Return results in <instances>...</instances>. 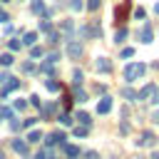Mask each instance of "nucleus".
<instances>
[{
  "label": "nucleus",
  "mask_w": 159,
  "mask_h": 159,
  "mask_svg": "<svg viewBox=\"0 0 159 159\" xmlns=\"http://www.w3.org/2000/svg\"><path fill=\"white\" fill-rule=\"evenodd\" d=\"M20 40H7V47H10V52H15V50H20Z\"/></svg>",
  "instance_id": "31"
},
{
  "label": "nucleus",
  "mask_w": 159,
  "mask_h": 159,
  "mask_svg": "<svg viewBox=\"0 0 159 159\" xmlns=\"http://www.w3.org/2000/svg\"><path fill=\"white\" fill-rule=\"evenodd\" d=\"M139 40H142L144 45H149V42L154 40V32H152V27H147V25H144V27L139 30Z\"/></svg>",
  "instance_id": "10"
},
{
  "label": "nucleus",
  "mask_w": 159,
  "mask_h": 159,
  "mask_svg": "<svg viewBox=\"0 0 159 159\" xmlns=\"http://www.w3.org/2000/svg\"><path fill=\"white\" fill-rule=\"evenodd\" d=\"M84 159H99L97 152H84Z\"/></svg>",
  "instance_id": "43"
},
{
  "label": "nucleus",
  "mask_w": 159,
  "mask_h": 159,
  "mask_svg": "<svg viewBox=\"0 0 159 159\" xmlns=\"http://www.w3.org/2000/svg\"><path fill=\"white\" fill-rule=\"evenodd\" d=\"M60 30H62V32H70V35H72V20H62V22H60Z\"/></svg>",
  "instance_id": "27"
},
{
  "label": "nucleus",
  "mask_w": 159,
  "mask_h": 159,
  "mask_svg": "<svg viewBox=\"0 0 159 159\" xmlns=\"http://www.w3.org/2000/svg\"><path fill=\"white\" fill-rule=\"evenodd\" d=\"M72 102H75V99H72V94H70V92H65V94H62V107H65V109H70V107H72Z\"/></svg>",
  "instance_id": "25"
},
{
  "label": "nucleus",
  "mask_w": 159,
  "mask_h": 159,
  "mask_svg": "<svg viewBox=\"0 0 159 159\" xmlns=\"http://www.w3.org/2000/svg\"><path fill=\"white\" fill-rule=\"evenodd\" d=\"M40 30H42V32H50V30H52L50 20H40Z\"/></svg>",
  "instance_id": "32"
},
{
  "label": "nucleus",
  "mask_w": 159,
  "mask_h": 159,
  "mask_svg": "<svg viewBox=\"0 0 159 159\" xmlns=\"http://www.w3.org/2000/svg\"><path fill=\"white\" fill-rule=\"evenodd\" d=\"M45 87H47L50 92H57V89H60V82H57V80H45Z\"/></svg>",
  "instance_id": "24"
},
{
  "label": "nucleus",
  "mask_w": 159,
  "mask_h": 159,
  "mask_svg": "<svg viewBox=\"0 0 159 159\" xmlns=\"http://www.w3.org/2000/svg\"><path fill=\"white\" fill-rule=\"evenodd\" d=\"M7 20H10V17H7V12H5V10H0V22H7Z\"/></svg>",
  "instance_id": "44"
},
{
  "label": "nucleus",
  "mask_w": 159,
  "mask_h": 159,
  "mask_svg": "<svg viewBox=\"0 0 159 159\" xmlns=\"http://www.w3.org/2000/svg\"><path fill=\"white\" fill-rule=\"evenodd\" d=\"M35 40H37V32H32V30H30V32H25V35H22V40H20V42L30 47V45H35Z\"/></svg>",
  "instance_id": "14"
},
{
  "label": "nucleus",
  "mask_w": 159,
  "mask_h": 159,
  "mask_svg": "<svg viewBox=\"0 0 159 159\" xmlns=\"http://www.w3.org/2000/svg\"><path fill=\"white\" fill-rule=\"evenodd\" d=\"M62 142H65V134H62V132L47 134V147H55V144H62Z\"/></svg>",
  "instance_id": "12"
},
{
  "label": "nucleus",
  "mask_w": 159,
  "mask_h": 159,
  "mask_svg": "<svg viewBox=\"0 0 159 159\" xmlns=\"http://www.w3.org/2000/svg\"><path fill=\"white\" fill-rule=\"evenodd\" d=\"M25 107H27V99H17L15 102V109H25Z\"/></svg>",
  "instance_id": "40"
},
{
  "label": "nucleus",
  "mask_w": 159,
  "mask_h": 159,
  "mask_svg": "<svg viewBox=\"0 0 159 159\" xmlns=\"http://www.w3.org/2000/svg\"><path fill=\"white\" fill-rule=\"evenodd\" d=\"M0 2H10V0H0Z\"/></svg>",
  "instance_id": "49"
},
{
  "label": "nucleus",
  "mask_w": 159,
  "mask_h": 159,
  "mask_svg": "<svg viewBox=\"0 0 159 159\" xmlns=\"http://www.w3.org/2000/svg\"><path fill=\"white\" fill-rule=\"evenodd\" d=\"M72 132H75V137H87V132H89V129H87V127L82 124V127H75Z\"/></svg>",
  "instance_id": "29"
},
{
  "label": "nucleus",
  "mask_w": 159,
  "mask_h": 159,
  "mask_svg": "<svg viewBox=\"0 0 159 159\" xmlns=\"http://www.w3.org/2000/svg\"><path fill=\"white\" fill-rule=\"evenodd\" d=\"M47 40H50V45H55V42L60 40V35H57L55 30H50V32H47Z\"/></svg>",
  "instance_id": "33"
},
{
  "label": "nucleus",
  "mask_w": 159,
  "mask_h": 159,
  "mask_svg": "<svg viewBox=\"0 0 159 159\" xmlns=\"http://www.w3.org/2000/svg\"><path fill=\"white\" fill-rule=\"evenodd\" d=\"M0 159H5V154H2V152H0Z\"/></svg>",
  "instance_id": "48"
},
{
  "label": "nucleus",
  "mask_w": 159,
  "mask_h": 159,
  "mask_svg": "<svg viewBox=\"0 0 159 159\" xmlns=\"http://www.w3.org/2000/svg\"><path fill=\"white\" fill-rule=\"evenodd\" d=\"M70 7H72L75 12H80V10L84 7V2H82V0H70Z\"/></svg>",
  "instance_id": "30"
},
{
  "label": "nucleus",
  "mask_w": 159,
  "mask_h": 159,
  "mask_svg": "<svg viewBox=\"0 0 159 159\" xmlns=\"http://www.w3.org/2000/svg\"><path fill=\"white\" fill-rule=\"evenodd\" d=\"M72 122H75V119H72V114H67V112H62V114H60V124H62V127H72Z\"/></svg>",
  "instance_id": "21"
},
{
  "label": "nucleus",
  "mask_w": 159,
  "mask_h": 159,
  "mask_svg": "<svg viewBox=\"0 0 159 159\" xmlns=\"http://www.w3.org/2000/svg\"><path fill=\"white\" fill-rule=\"evenodd\" d=\"M144 15H147V12H144L142 7H137V10H134V17H137V20H144Z\"/></svg>",
  "instance_id": "38"
},
{
  "label": "nucleus",
  "mask_w": 159,
  "mask_h": 159,
  "mask_svg": "<svg viewBox=\"0 0 159 159\" xmlns=\"http://www.w3.org/2000/svg\"><path fill=\"white\" fill-rule=\"evenodd\" d=\"M12 149L20 154V157H30V144L25 139H12Z\"/></svg>",
  "instance_id": "5"
},
{
  "label": "nucleus",
  "mask_w": 159,
  "mask_h": 159,
  "mask_svg": "<svg viewBox=\"0 0 159 159\" xmlns=\"http://www.w3.org/2000/svg\"><path fill=\"white\" fill-rule=\"evenodd\" d=\"M7 80H10V75H7V72H2V75H0V84H2V82H7Z\"/></svg>",
  "instance_id": "45"
},
{
  "label": "nucleus",
  "mask_w": 159,
  "mask_h": 159,
  "mask_svg": "<svg viewBox=\"0 0 159 159\" xmlns=\"http://www.w3.org/2000/svg\"><path fill=\"white\" fill-rule=\"evenodd\" d=\"M137 99H144V102H149V104H157L159 102V89H157V84H144L139 92H137Z\"/></svg>",
  "instance_id": "1"
},
{
  "label": "nucleus",
  "mask_w": 159,
  "mask_h": 159,
  "mask_svg": "<svg viewBox=\"0 0 159 159\" xmlns=\"http://www.w3.org/2000/svg\"><path fill=\"white\" fill-rule=\"evenodd\" d=\"M55 112H57V104H55V102H50V104L42 107V117H52Z\"/></svg>",
  "instance_id": "18"
},
{
  "label": "nucleus",
  "mask_w": 159,
  "mask_h": 159,
  "mask_svg": "<svg viewBox=\"0 0 159 159\" xmlns=\"http://www.w3.org/2000/svg\"><path fill=\"white\" fill-rule=\"evenodd\" d=\"M97 112H99V114L112 112V99H109V97H102V99H99V104H97Z\"/></svg>",
  "instance_id": "11"
},
{
  "label": "nucleus",
  "mask_w": 159,
  "mask_h": 159,
  "mask_svg": "<svg viewBox=\"0 0 159 159\" xmlns=\"http://www.w3.org/2000/svg\"><path fill=\"white\" fill-rule=\"evenodd\" d=\"M62 149H65V154H67V157H70V159H72V157H77V154H80V149H77V147H72V144H65V142H62Z\"/></svg>",
  "instance_id": "19"
},
{
  "label": "nucleus",
  "mask_w": 159,
  "mask_h": 159,
  "mask_svg": "<svg viewBox=\"0 0 159 159\" xmlns=\"http://www.w3.org/2000/svg\"><path fill=\"white\" fill-rule=\"evenodd\" d=\"M152 159H159V152H154V154H152Z\"/></svg>",
  "instance_id": "47"
},
{
  "label": "nucleus",
  "mask_w": 159,
  "mask_h": 159,
  "mask_svg": "<svg viewBox=\"0 0 159 159\" xmlns=\"http://www.w3.org/2000/svg\"><path fill=\"white\" fill-rule=\"evenodd\" d=\"M30 12H32V15L50 17V12H47V7H45V0H30Z\"/></svg>",
  "instance_id": "3"
},
{
  "label": "nucleus",
  "mask_w": 159,
  "mask_h": 159,
  "mask_svg": "<svg viewBox=\"0 0 159 159\" xmlns=\"http://www.w3.org/2000/svg\"><path fill=\"white\" fill-rule=\"evenodd\" d=\"M157 144V137L152 134V132H144L142 137H139V147H154Z\"/></svg>",
  "instance_id": "8"
},
{
  "label": "nucleus",
  "mask_w": 159,
  "mask_h": 159,
  "mask_svg": "<svg viewBox=\"0 0 159 159\" xmlns=\"http://www.w3.org/2000/svg\"><path fill=\"white\" fill-rule=\"evenodd\" d=\"M12 62H15V57H12V52H2V55H0V65H2V67H10Z\"/></svg>",
  "instance_id": "17"
},
{
  "label": "nucleus",
  "mask_w": 159,
  "mask_h": 159,
  "mask_svg": "<svg viewBox=\"0 0 159 159\" xmlns=\"http://www.w3.org/2000/svg\"><path fill=\"white\" fill-rule=\"evenodd\" d=\"M122 97H124V99H129V102H134V99H137V92H134V89H129V87H124V89H122Z\"/></svg>",
  "instance_id": "22"
},
{
  "label": "nucleus",
  "mask_w": 159,
  "mask_h": 159,
  "mask_svg": "<svg viewBox=\"0 0 159 159\" xmlns=\"http://www.w3.org/2000/svg\"><path fill=\"white\" fill-rule=\"evenodd\" d=\"M99 5H102V0H87V7H89V10H97Z\"/></svg>",
  "instance_id": "36"
},
{
  "label": "nucleus",
  "mask_w": 159,
  "mask_h": 159,
  "mask_svg": "<svg viewBox=\"0 0 159 159\" xmlns=\"http://www.w3.org/2000/svg\"><path fill=\"white\" fill-rule=\"evenodd\" d=\"M20 87V80H15V77H10L7 82H2V89H0V97H7L10 92H15Z\"/></svg>",
  "instance_id": "4"
},
{
  "label": "nucleus",
  "mask_w": 159,
  "mask_h": 159,
  "mask_svg": "<svg viewBox=\"0 0 159 159\" xmlns=\"http://www.w3.org/2000/svg\"><path fill=\"white\" fill-rule=\"evenodd\" d=\"M72 77H75V84H82V70H75Z\"/></svg>",
  "instance_id": "37"
},
{
  "label": "nucleus",
  "mask_w": 159,
  "mask_h": 159,
  "mask_svg": "<svg viewBox=\"0 0 159 159\" xmlns=\"http://www.w3.org/2000/svg\"><path fill=\"white\" fill-rule=\"evenodd\" d=\"M154 12H157V15H159V2H157V5H154Z\"/></svg>",
  "instance_id": "46"
},
{
  "label": "nucleus",
  "mask_w": 159,
  "mask_h": 159,
  "mask_svg": "<svg viewBox=\"0 0 159 159\" xmlns=\"http://www.w3.org/2000/svg\"><path fill=\"white\" fill-rule=\"evenodd\" d=\"M127 37H129V30H127V27H119V30H117V35H114V42H117V45H122Z\"/></svg>",
  "instance_id": "13"
},
{
  "label": "nucleus",
  "mask_w": 159,
  "mask_h": 159,
  "mask_svg": "<svg viewBox=\"0 0 159 159\" xmlns=\"http://www.w3.org/2000/svg\"><path fill=\"white\" fill-rule=\"evenodd\" d=\"M77 122H80V124H84V127H89V122H92V119H89V114H87V112H77Z\"/></svg>",
  "instance_id": "23"
},
{
  "label": "nucleus",
  "mask_w": 159,
  "mask_h": 159,
  "mask_svg": "<svg viewBox=\"0 0 159 159\" xmlns=\"http://www.w3.org/2000/svg\"><path fill=\"white\" fill-rule=\"evenodd\" d=\"M30 55H32V57H42V47H32Z\"/></svg>",
  "instance_id": "39"
},
{
  "label": "nucleus",
  "mask_w": 159,
  "mask_h": 159,
  "mask_svg": "<svg viewBox=\"0 0 159 159\" xmlns=\"http://www.w3.org/2000/svg\"><path fill=\"white\" fill-rule=\"evenodd\" d=\"M70 94H72V99H75V102H87V92L82 89V84H75Z\"/></svg>",
  "instance_id": "7"
},
{
  "label": "nucleus",
  "mask_w": 159,
  "mask_h": 159,
  "mask_svg": "<svg viewBox=\"0 0 159 159\" xmlns=\"http://www.w3.org/2000/svg\"><path fill=\"white\" fill-rule=\"evenodd\" d=\"M30 102H32L35 107H42V104H40V97H37V94H32V97H30Z\"/></svg>",
  "instance_id": "42"
},
{
  "label": "nucleus",
  "mask_w": 159,
  "mask_h": 159,
  "mask_svg": "<svg viewBox=\"0 0 159 159\" xmlns=\"http://www.w3.org/2000/svg\"><path fill=\"white\" fill-rule=\"evenodd\" d=\"M127 15H129V2H124V5H119V7L114 10V17H117L119 22H124V20H127Z\"/></svg>",
  "instance_id": "9"
},
{
  "label": "nucleus",
  "mask_w": 159,
  "mask_h": 159,
  "mask_svg": "<svg viewBox=\"0 0 159 159\" xmlns=\"http://www.w3.org/2000/svg\"><path fill=\"white\" fill-rule=\"evenodd\" d=\"M144 72H147V65H144V62H132V65L124 67V80H127V82H134V80H139Z\"/></svg>",
  "instance_id": "2"
},
{
  "label": "nucleus",
  "mask_w": 159,
  "mask_h": 159,
  "mask_svg": "<svg viewBox=\"0 0 159 159\" xmlns=\"http://www.w3.org/2000/svg\"><path fill=\"white\" fill-rule=\"evenodd\" d=\"M67 55H70L72 60L82 57V42H75V40H70V42H67Z\"/></svg>",
  "instance_id": "6"
},
{
  "label": "nucleus",
  "mask_w": 159,
  "mask_h": 159,
  "mask_svg": "<svg viewBox=\"0 0 159 159\" xmlns=\"http://www.w3.org/2000/svg\"><path fill=\"white\" fill-rule=\"evenodd\" d=\"M132 55H134V47H124V50H122V57H124V60H129Z\"/></svg>",
  "instance_id": "34"
},
{
  "label": "nucleus",
  "mask_w": 159,
  "mask_h": 159,
  "mask_svg": "<svg viewBox=\"0 0 159 159\" xmlns=\"http://www.w3.org/2000/svg\"><path fill=\"white\" fill-rule=\"evenodd\" d=\"M22 70H25V72H35V65H32V62H25Z\"/></svg>",
  "instance_id": "41"
},
{
  "label": "nucleus",
  "mask_w": 159,
  "mask_h": 159,
  "mask_svg": "<svg viewBox=\"0 0 159 159\" xmlns=\"http://www.w3.org/2000/svg\"><path fill=\"white\" fill-rule=\"evenodd\" d=\"M10 129H12V132H20V129H22V122L12 117V119H10Z\"/></svg>",
  "instance_id": "28"
},
{
  "label": "nucleus",
  "mask_w": 159,
  "mask_h": 159,
  "mask_svg": "<svg viewBox=\"0 0 159 159\" xmlns=\"http://www.w3.org/2000/svg\"><path fill=\"white\" fill-rule=\"evenodd\" d=\"M40 139H42V132H40V129H32L25 142H27V144H35V142H40Z\"/></svg>",
  "instance_id": "16"
},
{
  "label": "nucleus",
  "mask_w": 159,
  "mask_h": 159,
  "mask_svg": "<svg viewBox=\"0 0 159 159\" xmlns=\"http://www.w3.org/2000/svg\"><path fill=\"white\" fill-rule=\"evenodd\" d=\"M12 117H15L12 107H0V122H2V119H12Z\"/></svg>",
  "instance_id": "20"
},
{
  "label": "nucleus",
  "mask_w": 159,
  "mask_h": 159,
  "mask_svg": "<svg viewBox=\"0 0 159 159\" xmlns=\"http://www.w3.org/2000/svg\"><path fill=\"white\" fill-rule=\"evenodd\" d=\"M97 70H99V72H109V70H112L109 60H107V57H97Z\"/></svg>",
  "instance_id": "15"
},
{
  "label": "nucleus",
  "mask_w": 159,
  "mask_h": 159,
  "mask_svg": "<svg viewBox=\"0 0 159 159\" xmlns=\"http://www.w3.org/2000/svg\"><path fill=\"white\" fill-rule=\"evenodd\" d=\"M35 122H37L35 117H27V119H22V127H27V129H30V127H35Z\"/></svg>",
  "instance_id": "35"
},
{
  "label": "nucleus",
  "mask_w": 159,
  "mask_h": 159,
  "mask_svg": "<svg viewBox=\"0 0 159 159\" xmlns=\"http://www.w3.org/2000/svg\"><path fill=\"white\" fill-rule=\"evenodd\" d=\"M35 159H52V152H50V147H47V149H40V152L35 154Z\"/></svg>",
  "instance_id": "26"
}]
</instances>
